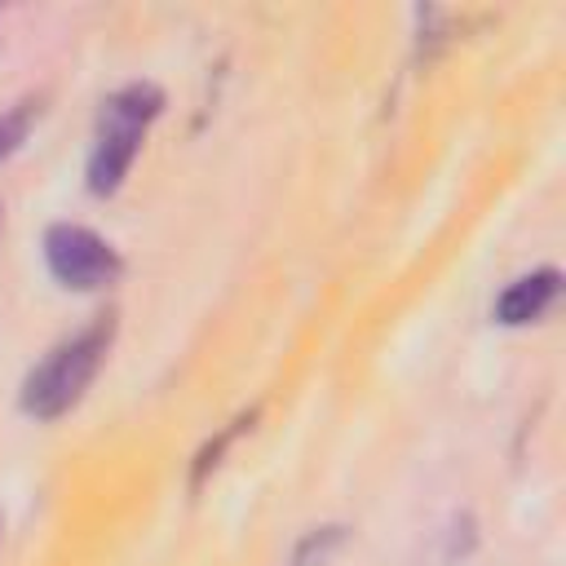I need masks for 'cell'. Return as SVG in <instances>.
<instances>
[{
    "label": "cell",
    "instance_id": "cell-1",
    "mask_svg": "<svg viewBox=\"0 0 566 566\" xmlns=\"http://www.w3.org/2000/svg\"><path fill=\"white\" fill-rule=\"evenodd\" d=\"M159 106H164V93L155 84H124L119 93H111L102 102L93 150H88V190L93 195H115L124 186Z\"/></svg>",
    "mask_w": 566,
    "mask_h": 566
},
{
    "label": "cell",
    "instance_id": "cell-2",
    "mask_svg": "<svg viewBox=\"0 0 566 566\" xmlns=\"http://www.w3.org/2000/svg\"><path fill=\"white\" fill-rule=\"evenodd\" d=\"M111 336H115V323L111 318H97L84 332H75L71 340H62L22 380V411L35 416V420H57L62 411H71L84 398V389L97 376V367L106 363Z\"/></svg>",
    "mask_w": 566,
    "mask_h": 566
},
{
    "label": "cell",
    "instance_id": "cell-3",
    "mask_svg": "<svg viewBox=\"0 0 566 566\" xmlns=\"http://www.w3.org/2000/svg\"><path fill=\"white\" fill-rule=\"evenodd\" d=\"M44 261H49V274L75 292L111 287L124 270L119 252L102 234H93L88 226H71V221H57L44 230Z\"/></svg>",
    "mask_w": 566,
    "mask_h": 566
},
{
    "label": "cell",
    "instance_id": "cell-4",
    "mask_svg": "<svg viewBox=\"0 0 566 566\" xmlns=\"http://www.w3.org/2000/svg\"><path fill=\"white\" fill-rule=\"evenodd\" d=\"M557 287H562V274L557 270H535V274H522L517 283H509L495 301V323L504 327H522V323H535L553 301H557Z\"/></svg>",
    "mask_w": 566,
    "mask_h": 566
},
{
    "label": "cell",
    "instance_id": "cell-5",
    "mask_svg": "<svg viewBox=\"0 0 566 566\" xmlns=\"http://www.w3.org/2000/svg\"><path fill=\"white\" fill-rule=\"evenodd\" d=\"M31 119H35V102H22V106H13L9 115H0V164L27 142Z\"/></svg>",
    "mask_w": 566,
    "mask_h": 566
}]
</instances>
